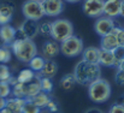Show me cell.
I'll return each instance as SVG.
<instances>
[{"label": "cell", "mask_w": 124, "mask_h": 113, "mask_svg": "<svg viewBox=\"0 0 124 113\" xmlns=\"http://www.w3.org/2000/svg\"><path fill=\"white\" fill-rule=\"evenodd\" d=\"M74 77L78 84H90L92 82L101 78V68L99 64H90L84 60H80L74 70Z\"/></svg>", "instance_id": "cell-1"}, {"label": "cell", "mask_w": 124, "mask_h": 113, "mask_svg": "<svg viewBox=\"0 0 124 113\" xmlns=\"http://www.w3.org/2000/svg\"><path fill=\"white\" fill-rule=\"evenodd\" d=\"M11 49L15 57L22 63H29L35 55H38V48L30 38H16L11 43Z\"/></svg>", "instance_id": "cell-2"}, {"label": "cell", "mask_w": 124, "mask_h": 113, "mask_svg": "<svg viewBox=\"0 0 124 113\" xmlns=\"http://www.w3.org/2000/svg\"><path fill=\"white\" fill-rule=\"evenodd\" d=\"M89 99L95 104H102L111 96V84L104 78H99L92 82L88 87Z\"/></svg>", "instance_id": "cell-3"}, {"label": "cell", "mask_w": 124, "mask_h": 113, "mask_svg": "<svg viewBox=\"0 0 124 113\" xmlns=\"http://www.w3.org/2000/svg\"><path fill=\"white\" fill-rule=\"evenodd\" d=\"M74 35V27L72 23L68 19L59 18L52 22V33L51 36L55 42H64L65 40Z\"/></svg>", "instance_id": "cell-4"}, {"label": "cell", "mask_w": 124, "mask_h": 113, "mask_svg": "<svg viewBox=\"0 0 124 113\" xmlns=\"http://www.w3.org/2000/svg\"><path fill=\"white\" fill-rule=\"evenodd\" d=\"M101 49L113 51L118 46H124V29L121 27H115L107 35L101 38Z\"/></svg>", "instance_id": "cell-5"}, {"label": "cell", "mask_w": 124, "mask_h": 113, "mask_svg": "<svg viewBox=\"0 0 124 113\" xmlns=\"http://www.w3.org/2000/svg\"><path fill=\"white\" fill-rule=\"evenodd\" d=\"M59 47H60V53L68 58H74V57L82 54L83 49H84L83 41L78 36H75V35H72L71 38L62 42Z\"/></svg>", "instance_id": "cell-6"}, {"label": "cell", "mask_w": 124, "mask_h": 113, "mask_svg": "<svg viewBox=\"0 0 124 113\" xmlns=\"http://www.w3.org/2000/svg\"><path fill=\"white\" fill-rule=\"evenodd\" d=\"M22 12L25 19L35 21V22H38L39 19L46 16L43 4L38 0H27L22 5Z\"/></svg>", "instance_id": "cell-7"}, {"label": "cell", "mask_w": 124, "mask_h": 113, "mask_svg": "<svg viewBox=\"0 0 124 113\" xmlns=\"http://www.w3.org/2000/svg\"><path fill=\"white\" fill-rule=\"evenodd\" d=\"M83 13L90 18H99L104 15V0H84Z\"/></svg>", "instance_id": "cell-8"}, {"label": "cell", "mask_w": 124, "mask_h": 113, "mask_svg": "<svg viewBox=\"0 0 124 113\" xmlns=\"http://www.w3.org/2000/svg\"><path fill=\"white\" fill-rule=\"evenodd\" d=\"M39 34V24L35 21L25 19L16 30V38H33Z\"/></svg>", "instance_id": "cell-9"}, {"label": "cell", "mask_w": 124, "mask_h": 113, "mask_svg": "<svg viewBox=\"0 0 124 113\" xmlns=\"http://www.w3.org/2000/svg\"><path fill=\"white\" fill-rule=\"evenodd\" d=\"M116 27L115 24V19L108 18V17H99L96 18L95 23H94V30L99 36H105L107 35L113 28Z\"/></svg>", "instance_id": "cell-10"}, {"label": "cell", "mask_w": 124, "mask_h": 113, "mask_svg": "<svg viewBox=\"0 0 124 113\" xmlns=\"http://www.w3.org/2000/svg\"><path fill=\"white\" fill-rule=\"evenodd\" d=\"M42 4L45 13L48 17H57L64 10V0H46Z\"/></svg>", "instance_id": "cell-11"}, {"label": "cell", "mask_w": 124, "mask_h": 113, "mask_svg": "<svg viewBox=\"0 0 124 113\" xmlns=\"http://www.w3.org/2000/svg\"><path fill=\"white\" fill-rule=\"evenodd\" d=\"M59 52H60V47L58 42H55L54 40L46 41L41 47V54L45 60H52L54 57L58 55Z\"/></svg>", "instance_id": "cell-12"}, {"label": "cell", "mask_w": 124, "mask_h": 113, "mask_svg": "<svg viewBox=\"0 0 124 113\" xmlns=\"http://www.w3.org/2000/svg\"><path fill=\"white\" fill-rule=\"evenodd\" d=\"M122 0H104V15L105 17L115 19L121 15Z\"/></svg>", "instance_id": "cell-13"}, {"label": "cell", "mask_w": 124, "mask_h": 113, "mask_svg": "<svg viewBox=\"0 0 124 113\" xmlns=\"http://www.w3.org/2000/svg\"><path fill=\"white\" fill-rule=\"evenodd\" d=\"M16 40V29L10 25H1L0 27V41L4 45H11Z\"/></svg>", "instance_id": "cell-14"}, {"label": "cell", "mask_w": 124, "mask_h": 113, "mask_svg": "<svg viewBox=\"0 0 124 113\" xmlns=\"http://www.w3.org/2000/svg\"><path fill=\"white\" fill-rule=\"evenodd\" d=\"M13 5L10 2H2L0 5V27L6 25L11 22L13 16Z\"/></svg>", "instance_id": "cell-15"}, {"label": "cell", "mask_w": 124, "mask_h": 113, "mask_svg": "<svg viewBox=\"0 0 124 113\" xmlns=\"http://www.w3.org/2000/svg\"><path fill=\"white\" fill-rule=\"evenodd\" d=\"M24 88H25V99H31L34 98L36 94H39L41 91V85H40V76H35V78L24 84Z\"/></svg>", "instance_id": "cell-16"}, {"label": "cell", "mask_w": 124, "mask_h": 113, "mask_svg": "<svg viewBox=\"0 0 124 113\" xmlns=\"http://www.w3.org/2000/svg\"><path fill=\"white\" fill-rule=\"evenodd\" d=\"M99 65L100 66H105V68H111V66H116V59L115 55L112 53V51H106V49H101L99 52Z\"/></svg>", "instance_id": "cell-17"}, {"label": "cell", "mask_w": 124, "mask_h": 113, "mask_svg": "<svg viewBox=\"0 0 124 113\" xmlns=\"http://www.w3.org/2000/svg\"><path fill=\"white\" fill-rule=\"evenodd\" d=\"M57 71H58V65L55 61L53 60H46L42 70L39 72V76L41 78H53L54 76L57 75Z\"/></svg>", "instance_id": "cell-18"}, {"label": "cell", "mask_w": 124, "mask_h": 113, "mask_svg": "<svg viewBox=\"0 0 124 113\" xmlns=\"http://www.w3.org/2000/svg\"><path fill=\"white\" fill-rule=\"evenodd\" d=\"M99 52L100 49L96 47H87L82 52V59L90 64H99Z\"/></svg>", "instance_id": "cell-19"}, {"label": "cell", "mask_w": 124, "mask_h": 113, "mask_svg": "<svg viewBox=\"0 0 124 113\" xmlns=\"http://www.w3.org/2000/svg\"><path fill=\"white\" fill-rule=\"evenodd\" d=\"M25 99H18V98H11L6 100V106L12 113H22L23 105Z\"/></svg>", "instance_id": "cell-20"}, {"label": "cell", "mask_w": 124, "mask_h": 113, "mask_svg": "<svg viewBox=\"0 0 124 113\" xmlns=\"http://www.w3.org/2000/svg\"><path fill=\"white\" fill-rule=\"evenodd\" d=\"M30 100H31V102H33L35 106H38L40 110H42V108H45V107L47 106V104L51 101V98H49V95H48L47 93L40 91L39 94H36V95H35L34 98H31Z\"/></svg>", "instance_id": "cell-21"}, {"label": "cell", "mask_w": 124, "mask_h": 113, "mask_svg": "<svg viewBox=\"0 0 124 113\" xmlns=\"http://www.w3.org/2000/svg\"><path fill=\"white\" fill-rule=\"evenodd\" d=\"M35 72L30 69H23L18 75H17V82L18 83H23V84H27L29 82H31L34 78H35Z\"/></svg>", "instance_id": "cell-22"}, {"label": "cell", "mask_w": 124, "mask_h": 113, "mask_svg": "<svg viewBox=\"0 0 124 113\" xmlns=\"http://www.w3.org/2000/svg\"><path fill=\"white\" fill-rule=\"evenodd\" d=\"M76 84V79L72 74H69V75H65L59 82V85L63 90H71Z\"/></svg>", "instance_id": "cell-23"}, {"label": "cell", "mask_w": 124, "mask_h": 113, "mask_svg": "<svg viewBox=\"0 0 124 113\" xmlns=\"http://www.w3.org/2000/svg\"><path fill=\"white\" fill-rule=\"evenodd\" d=\"M45 63H46V60L42 57L35 55L28 64L30 66V70H33L34 72H40L42 70V68H43V65H45Z\"/></svg>", "instance_id": "cell-24"}, {"label": "cell", "mask_w": 124, "mask_h": 113, "mask_svg": "<svg viewBox=\"0 0 124 113\" xmlns=\"http://www.w3.org/2000/svg\"><path fill=\"white\" fill-rule=\"evenodd\" d=\"M22 113H41V110L35 106L30 99H25L24 101V105H23V110H22Z\"/></svg>", "instance_id": "cell-25"}, {"label": "cell", "mask_w": 124, "mask_h": 113, "mask_svg": "<svg viewBox=\"0 0 124 113\" xmlns=\"http://www.w3.org/2000/svg\"><path fill=\"white\" fill-rule=\"evenodd\" d=\"M52 33V22H42L41 24H39V34L41 36H51Z\"/></svg>", "instance_id": "cell-26"}, {"label": "cell", "mask_w": 124, "mask_h": 113, "mask_svg": "<svg viewBox=\"0 0 124 113\" xmlns=\"http://www.w3.org/2000/svg\"><path fill=\"white\" fill-rule=\"evenodd\" d=\"M41 113H60V107L54 100L51 99V101L47 104V106L41 110Z\"/></svg>", "instance_id": "cell-27"}, {"label": "cell", "mask_w": 124, "mask_h": 113, "mask_svg": "<svg viewBox=\"0 0 124 113\" xmlns=\"http://www.w3.org/2000/svg\"><path fill=\"white\" fill-rule=\"evenodd\" d=\"M11 60V51L6 46L0 47V64H7Z\"/></svg>", "instance_id": "cell-28"}, {"label": "cell", "mask_w": 124, "mask_h": 113, "mask_svg": "<svg viewBox=\"0 0 124 113\" xmlns=\"http://www.w3.org/2000/svg\"><path fill=\"white\" fill-rule=\"evenodd\" d=\"M40 85H41V91L49 94L53 90V82L51 78H41L40 77Z\"/></svg>", "instance_id": "cell-29"}, {"label": "cell", "mask_w": 124, "mask_h": 113, "mask_svg": "<svg viewBox=\"0 0 124 113\" xmlns=\"http://www.w3.org/2000/svg\"><path fill=\"white\" fill-rule=\"evenodd\" d=\"M11 77L12 75H11L10 69L6 65L0 64V82H8Z\"/></svg>", "instance_id": "cell-30"}, {"label": "cell", "mask_w": 124, "mask_h": 113, "mask_svg": "<svg viewBox=\"0 0 124 113\" xmlns=\"http://www.w3.org/2000/svg\"><path fill=\"white\" fill-rule=\"evenodd\" d=\"M113 55H115V59H116V66L117 64H119L122 60H124V46H118L116 47L113 51H112Z\"/></svg>", "instance_id": "cell-31"}, {"label": "cell", "mask_w": 124, "mask_h": 113, "mask_svg": "<svg viewBox=\"0 0 124 113\" xmlns=\"http://www.w3.org/2000/svg\"><path fill=\"white\" fill-rule=\"evenodd\" d=\"M11 94V85L7 82H0V98L6 99Z\"/></svg>", "instance_id": "cell-32"}, {"label": "cell", "mask_w": 124, "mask_h": 113, "mask_svg": "<svg viewBox=\"0 0 124 113\" xmlns=\"http://www.w3.org/2000/svg\"><path fill=\"white\" fill-rule=\"evenodd\" d=\"M115 81H116V83L117 84H119V85H124V71L123 70H117V72H116V76H115Z\"/></svg>", "instance_id": "cell-33"}, {"label": "cell", "mask_w": 124, "mask_h": 113, "mask_svg": "<svg viewBox=\"0 0 124 113\" xmlns=\"http://www.w3.org/2000/svg\"><path fill=\"white\" fill-rule=\"evenodd\" d=\"M108 113H124V106L119 105V104H116V105L111 106Z\"/></svg>", "instance_id": "cell-34"}, {"label": "cell", "mask_w": 124, "mask_h": 113, "mask_svg": "<svg viewBox=\"0 0 124 113\" xmlns=\"http://www.w3.org/2000/svg\"><path fill=\"white\" fill-rule=\"evenodd\" d=\"M84 113H102V112H101L99 108H94V107H93V108H89V110H87V111H85Z\"/></svg>", "instance_id": "cell-35"}, {"label": "cell", "mask_w": 124, "mask_h": 113, "mask_svg": "<svg viewBox=\"0 0 124 113\" xmlns=\"http://www.w3.org/2000/svg\"><path fill=\"white\" fill-rule=\"evenodd\" d=\"M6 106V99H4V98H0V111L4 108Z\"/></svg>", "instance_id": "cell-36"}, {"label": "cell", "mask_w": 124, "mask_h": 113, "mask_svg": "<svg viewBox=\"0 0 124 113\" xmlns=\"http://www.w3.org/2000/svg\"><path fill=\"white\" fill-rule=\"evenodd\" d=\"M117 104H119V105H123L124 106V93L119 96V99H118V102Z\"/></svg>", "instance_id": "cell-37"}, {"label": "cell", "mask_w": 124, "mask_h": 113, "mask_svg": "<svg viewBox=\"0 0 124 113\" xmlns=\"http://www.w3.org/2000/svg\"><path fill=\"white\" fill-rule=\"evenodd\" d=\"M119 16L124 17V0H122V2H121V15Z\"/></svg>", "instance_id": "cell-38"}, {"label": "cell", "mask_w": 124, "mask_h": 113, "mask_svg": "<svg viewBox=\"0 0 124 113\" xmlns=\"http://www.w3.org/2000/svg\"><path fill=\"white\" fill-rule=\"evenodd\" d=\"M117 69H119V70H123V71H124V60H122L119 64H117Z\"/></svg>", "instance_id": "cell-39"}, {"label": "cell", "mask_w": 124, "mask_h": 113, "mask_svg": "<svg viewBox=\"0 0 124 113\" xmlns=\"http://www.w3.org/2000/svg\"><path fill=\"white\" fill-rule=\"evenodd\" d=\"M0 113H12V112H11V111H10L7 107H4V108L0 111Z\"/></svg>", "instance_id": "cell-40"}, {"label": "cell", "mask_w": 124, "mask_h": 113, "mask_svg": "<svg viewBox=\"0 0 124 113\" xmlns=\"http://www.w3.org/2000/svg\"><path fill=\"white\" fill-rule=\"evenodd\" d=\"M66 2H70V4H75V2H80L82 0H65Z\"/></svg>", "instance_id": "cell-41"}, {"label": "cell", "mask_w": 124, "mask_h": 113, "mask_svg": "<svg viewBox=\"0 0 124 113\" xmlns=\"http://www.w3.org/2000/svg\"><path fill=\"white\" fill-rule=\"evenodd\" d=\"M38 1H40V2H45L46 0H38Z\"/></svg>", "instance_id": "cell-42"}]
</instances>
